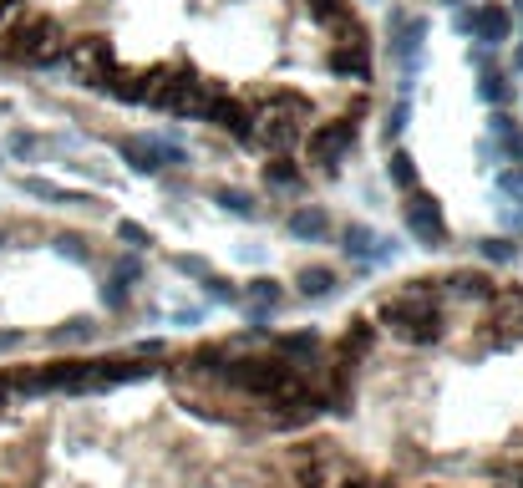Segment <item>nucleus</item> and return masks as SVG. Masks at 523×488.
<instances>
[{
    "label": "nucleus",
    "instance_id": "32",
    "mask_svg": "<svg viewBox=\"0 0 523 488\" xmlns=\"http://www.w3.org/2000/svg\"><path fill=\"white\" fill-rule=\"evenodd\" d=\"M36 148H41V138H36V133H11V142H5V153L21 158V163H26V158H36Z\"/></svg>",
    "mask_w": 523,
    "mask_h": 488
},
{
    "label": "nucleus",
    "instance_id": "18",
    "mask_svg": "<svg viewBox=\"0 0 523 488\" xmlns=\"http://www.w3.org/2000/svg\"><path fill=\"white\" fill-rule=\"evenodd\" d=\"M305 174L290 163V153H270V163H265V189L274 193H300Z\"/></svg>",
    "mask_w": 523,
    "mask_h": 488
},
{
    "label": "nucleus",
    "instance_id": "7",
    "mask_svg": "<svg viewBox=\"0 0 523 488\" xmlns=\"http://www.w3.org/2000/svg\"><path fill=\"white\" fill-rule=\"evenodd\" d=\"M305 148H310V158H316V163H335V158H346L350 148H356V123H350V117H335V123L310 127Z\"/></svg>",
    "mask_w": 523,
    "mask_h": 488
},
{
    "label": "nucleus",
    "instance_id": "16",
    "mask_svg": "<svg viewBox=\"0 0 523 488\" xmlns=\"http://www.w3.org/2000/svg\"><path fill=\"white\" fill-rule=\"evenodd\" d=\"M148 87H153V72H117V66L102 81V92H112L117 102H148Z\"/></svg>",
    "mask_w": 523,
    "mask_h": 488
},
{
    "label": "nucleus",
    "instance_id": "28",
    "mask_svg": "<svg viewBox=\"0 0 523 488\" xmlns=\"http://www.w3.org/2000/svg\"><path fill=\"white\" fill-rule=\"evenodd\" d=\"M214 204L229 209V214H239V219H254V214H259V209H254V199L244 189H219V193H214Z\"/></svg>",
    "mask_w": 523,
    "mask_h": 488
},
{
    "label": "nucleus",
    "instance_id": "42",
    "mask_svg": "<svg viewBox=\"0 0 523 488\" xmlns=\"http://www.w3.org/2000/svg\"><path fill=\"white\" fill-rule=\"evenodd\" d=\"M443 5H458V0H443Z\"/></svg>",
    "mask_w": 523,
    "mask_h": 488
},
{
    "label": "nucleus",
    "instance_id": "30",
    "mask_svg": "<svg viewBox=\"0 0 523 488\" xmlns=\"http://www.w3.org/2000/svg\"><path fill=\"white\" fill-rule=\"evenodd\" d=\"M477 250H483V260H493V265H508V260H519V244H508V239H483V244H477Z\"/></svg>",
    "mask_w": 523,
    "mask_h": 488
},
{
    "label": "nucleus",
    "instance_id": "11",
    "mask_svg": "<svg viewBox=\"0 0 523 488\" xmlns=\"http://www.w3.org/2000/svg\"><path fill=\"white\" fill-rule=\"evenodd\" d=\"M331 72L346 81H371V56H366V41H341V47L331 51Z\"/></svg>",
    "mask_w": 523,
    "mask_h": 488
},
{
    "label": "nucleus",
    "instance_id": "29",
    "mask_svg": "<svg viewBox=\"0 0 523 488\" xmlns=\"http://www.w3.org/2000/svg\"><path fill=\"white\" fill-rule=\"evenodd\" d=\"M51 244H56V254L77 260V265H87V260H92V244H87V235H56Z\"/></svg>",
    "mask_w": 523,
    "mask_h": 488
},
{
    "label": "nucleus",
    "instance_id": "10",
    "mask_svg": "<svg viewBox=\"0 0 523 488\" xmlns=\"http://www.w3.org/2000/svg\"><path fill=\"white\" fill-rule=\"evenodd\" d=\"M422 36H427V21H417V16H392V56H397L401 66H412L417 62V51H422Z\"/></svg>",
    "mask_w": 523,
    "mask_h": 488
},
{
    "label": "nucleus",
    "instance_id": "23",
    "mask_svg": "<svg viewBox=\"0 0 523 488\" xmlns=\"http://www.w3.org/2000/svg\"><path fill=\"white\" fill-rule=\"evenodd\" d=\"M87 341H97V321H87V315H72L66 326L51 331V347H87Z\"/></svg>",
    "mask_w": 523,
    "mask_h": 488
},
{
    "label": "nucleus",
    "instance_id": "35",
    "mask_svg": "<svg viewBox=\"0 0 523 488\" xmlns=\"http://www.w3.org/2000/svg\"><path fill=\"white\" fill-rule=\"evenodd\" d=\"M401 127H407V102H397V107H392V117H386V127H381V138H386V142L401 138Z\"/></svg>",
    "mask_w": 523,
    "mask_h": 488
},
{
    "label": "nucleus",
    "instance_id": "34",
    "mask_svg": "<svg viewBox=\"0 0 523 488\" xmlns=\"http://www.w3.org/2000/svg\"><path fill=\"white\" fill-rule=\"evenodd\" d=\"M204 285H208V295H214V300H229V305H239V285H234V280H224V275H214V270H208Z\"/></svg>",
    "mask_w": 523,
    "mask_h": 488
},
{
    "label": "nucleus",
    "instance_id": "27",
    "mask_svg": "<svg viewBox=\"0 0 523 488\" xmlns=\"http://www.w3.org/2000/svg\"><path fill=\"white\" fill-rule=\"evenodd\" d=\"M229 362V347H219V341H208V347H198L189 356V372H198V377H204V372H219V366Z\"/></svg>",
    "mask_w": 523,
    "mask_h": 488
},
{
    "label": "nucleus",
    "instance_id": "41",
    "mask_svg": "<svg viewBox=\"0 0 523 488\" xmlns=\"http://www.w3.org/2000/svg\"><path fill=\"white\" fill-rule=\"evenodd\" d=\"M513 11H519V16H523V0H513Z\"/></svg>",
    "mask_w": 523,
    "mask_h": 488
},
{
    "label": "nucleus",
    "instance_id": "9",
    "mask_svg": "<svg viewBox=\"0 0 523 488\" xmlns=\"http://www.w3.org/2000/svg\"><path fill=\"white\" fill-rule=\"evenodd\" d=\"M468 31H473V41H483V47H503L508 31H513V16H508L498 0H488V5H477V11H473Z\"/></svg>",
    "mask_w": 523,
    "mask_h": 488
},
{
    "label": "nucleus",
    "instance_id": "39",
    "mask_svg": "<svg viewBox=\"0 0 523 488\" xmlns=\"http://www.w3.org/2000/svg\"><path fill=\"white\" fill-rule=\"evenodd\" d=\"M341 488H371V484H366L361 473H350V478H346V484H341Z\"/></svg>",
    "mask_w": 523,
    "mask_h": 488
},
{
    "label": "nucleus",
    "instance_id": "3",
    "mask_svg": "<svg viewBox=\"0 0 523 488\" xmlns=\"http://www.w3.org/2000/svg\"><path fill=\"white\" fill-rule=\"evenodd\" d=\"M381 326H392V336H401L407 347H432L437 336H443V315H437V305H432V295H397L386 300L376 311Z\"/></svg>",
    "mask_w": 523,
    "mask_h": 488
},
{
    "label": "nucleus",
    "instance_id": "1",
    "mask_svg": "<svg viewBox=\"0 0 523 488\" xmlns=\"http://www.w3.org/2000/svg\"><path fill=\"white\" fill-rule=\"evenodd\" d=\"M62 47H66V26L41 5H26L11 26H0V62L5 66H62Z\"/></svg>",
    "mask_w": 523,
    "mask_h": 488
},
{
    "label": "nucleus",
    "instance_id": "43",
    "mask_svg": "<svg viewBox=\"0 0 523 488\" xmlns=\"http://www.w3.org/2000/svg\"><path fill=\"white\" fill-rule=\"evenodd\" d=\"M0 117H5V102H0Z\"/></svg>",
    "mask_w": 523,
    "mask_h": 488
},
{
    "label": "nucleus",
    "instance_id": "33",
    "mask_svg": "<svg viewBox=\"0 0 523 488\" xmlns=\"http://www.w3.org/2000/svg\"><path fill=\"white\" fill-rule=\"evenodd\" d=\"M102 305H107V311H127V280L122 275H112V280L102 285Z\"/></svg>",
    "mask_w": 523,
    "mask_h": 488
},
{
    "label": "nucleus",
    "instance_id": "14",
    "mask_svg": "<svg viewBox=\"0 0 523 488\" xmlns=\"http://www.w3.org/2000/svg\"><path fill=\"white\" fill-rule=\"evenodd\" d=\"M254 123H259V133H254V138L265 142L270 153H290V148L300 142V123H285V117H270V112H259Z\"/></svg>",
    "mask_w": 523,
    "mask_h": 488
},
{
    "label": "nucleus",
    "instance_id": "8",
    "mask_svg": "<svg viewBox=\"0 0 523 488\" xmlns=\"http://www.w3.org/2000/svg\"><path fill=\"white\" fill-rule=\"evenodd\" d=\"M204 117H208L214 127H224L229 138H239V142H249V138H254V112L244 107V102H234V97H224V92L208 102Z\"/></svg>",
    "mask_w": 523,
    "mask_h": 488
},
{
    "label": "nucleus",
    "instance_id": "25",
    "mask_svg": "<svg viewBox=\"0 0 523 488\" xmlns=\"http://www.w3.org/2000/svg\"><path fill=\"white\" fill-rule=\"evenodd\" d=\"M477 97H483L488 107H503V102H513V81L498 77V72H483V81H477Z\"/></svg>",
    "mask_w": 523,
    "mask_h": 488
},
{
    "label": "nucleus",
    "instance_id": "15",
    "mask_svg": "<svg viewBox=\"0 0 523 488\" xmlns=\"http://www.w3.org/2000/svg\"><path fill=\"white\" fill-rule=\"evenodd\" d=\"M259 112H270V117H285V123H310V97H300V92H290V87H280V92H270L265 102H259Z\"/></svg>",
    "mask_w": 523,
    "mask_h": 488
},
{
    "label": "nucleus",
    "instance_id": "26",
    "mask_svg": "<svg viewBox=\"0 0 523 488\" xmlns=\"http://www.w3.org/2000/svg\"><path fill=\"white\" fill-rule=\"evenodd\" d=\"M386 174H392V184H397L401 193H412L417 189V163H412V153H392V163H386Z\"/></svg>",
    "mask_w": 523,
    "mask_h": 488
},
{
    "label": "nucleus",
    "instance_id": "38",
    "mask_svg": "<svg viewBox=\"0 0 523 488\" xmlns=\"http://www.w3.org/2000/svg\"><path fill=\"white\" fill-rule=\"evenodd\" d=\"M488 123H493V133H498V138H508V133H513V117H508V112H493Z\"/></svg>",
    "mask_w": 523,
    "mask_h": 488
},
{
    "label": "nucleus",
    "instance_id": "19",
    "mask_svg": "<svg viewBox=\"0 0 523 488\" xmlns=\"http://www.w3.org/2000/svg\"><path fill=\"white\" fill-rule=\"evenodd\" d=\"M371 347H376V326L371 321H350L346 341H341V366H356L371 356Z\"/></svg>",
    "mask_w": 523,
    "mask_h": 488
},
{
    "label": "nucleus",
    "instance_id": "5",
    "mask_svg": "<svg viewBox=\"0 0 523 488\" xmlns=\"http://www.w3.org/2000/svg\"><path fill=\"white\" fill-rule=\"evenodd\" d=\"M117 153H122V163L132 168V174H158V168H168V163H189L183 148H173V142H163V138H122Z\"/></svg>",
    "mask_w": 523,
    "mask_h": 488
},
{
    "label": "nucleus",
    "instance_id": "4",
    "mask_svg": "<svg viewBox=\"0 0 523 488\" xmlns=\"http://www.w3.org/2000/svg\"><path fill=\"white\" fill-rule=\"evenodd\" d=\"M62 66L81 81V87H102V81H107V72L117 66V56H112V41H107V36H66Z\"/></svg>",
    "mask_w": 523,
    "mask_h": 488
},
{
    "label": "nucleus",
    "instance_id": "22",
    "mask_svg": "<svg viewBox=\"0 0 523 488\" xmlns=\"http://www.w3.org/2000/svg\"><path fill=\"white\" fill-rule=\"evenodd\" d=\"M295 285H300L305 300H325L335 290V270L331 265H305L300 275H295Z\"/></svg>",
    "mask_w": 523,
    "mask_h": 488
},
{
    "label": "nucleus",
    "instance_id": "36",
    "mask_svg": "<svg viewBox=\"0 0 523 488\" xmlns=\"http://www.w3.org/2000/svg\"><path fill=\"white\" fill-rule=\"evenodd\" d=\"M173 270H183V275H198V280L208 275V265L198 260V254H173Z\"/></svg>",
    "mask_w": 523,
    "mask_h": 488
},
{
    "label": "nucleus",
    "instance_id": "17",
    "mask_svg": "<svg viewBox=\"0 0 523 488\" xmlns=\"http://www.w3.org/2000/svg\"><path fill=\"white\" fill-rule=\"evenodd\" d=\"M239 300H244V311H265V315H274V311H280V300H285V290H280V280L259 275V280H249L244 290H239Z\"/></svg>",
    "mask_w": 523,
    "mask_h": 488
},
{
    "label": "nucleus",
    "instance_id": "21",
    "mask_svg": "<svg viewBox=\"0 0 523 488\" xmlns=\"http://www.w3.org/2000/svg\"><path fill=\"white\" fill-rule=\"evenodd\" d=\"M290 235L295 239H325L331 235V214H325V209H295V214H290V224H285Z\"/></svg>",
    "mask_w": 523,
    "mask_h": 488
},
{
    "label": "nucleus",
    "instance_id": "12",
    "mask_svg": "<svg viewBox=\"0 0 523 488\" xmlns=\"http://www.w3.org/2000/svg\"><path fill=\"white\" fill-rule=\"evenodd\" d=\"M21 193L46 199V204H77V209H92L97 204L92 193H72V189H62V184H51V178H41V174H21Z\"/></svg>",
    "mask_w": 523,
    "mask_h": 488
},
{
    "label": "nucleus",
    "instance_id": "40",
    "mask_svg": "<svg viewBox=\"0 0 523 488\" xmlns=\"http://www.w3.org/2000/svg\"><path fill=\"white\" fill-rule=\"evenodd\" d=\"M508 224H519V229H523V209H519V214H508Z\"/></svg>",
    "mask_w": 523,
    "mask_h": 488
},
{
    "label": "nucleus",
    "instance_id": "31",
    "mask_svg": "<svg viewBox=\"0 0 523 488\" xmlns=\"http://www.w3.org/2000/svg\"><path fill=\"white\" fill-rule=\"evenodd\" d=\"M117 239H122V244H132V250H148V244H153V235H148L138 219H117Z\"/></svg>",
    "mask_w": 523,
    "mask_h": 488
},
{
    "label": "nucleus",
    "instance_id": "24",
    "mask_svg": "<svg viewBox=\"0 0 523 488\" xmlns=\"http://www.w3.org/2000/svg\"><path fill=\"white\" fill-rule=\"evenodd\" d=\"M274 351H280V356H316V351H320V336H316V331L274 336Z\"/></svg>",
    "mask_w": 523,
    "mask_h": 488
},
{
    "label": "nucleus",
    "instance_id": "20",
    "mask_svg": "<svg viewBox=\"0 0 523 488\" xmlns=\"http://www.w3.org/2000/svg\"><path fill=\"white\" fill-rule=\"evenodd\" d=\"M447 290L458 300H493L498 295V285H493L483 270H458V275H447Z\"/></svg>",
    "mask_w": 523,
    "mask_h": 488
},
{
    "label": "nucleus",
    "instance_id": "2",
    "mask_svg": "<svg viewBox=\"0 0 523 488\" xmlns=\"http://www.w3.org/2000/svg\"><path fill=\"white\" fill-rule=\"evenodd\" d=\"M224 387H234V392H249L259 397V402H274V397H285L300 387V377H295V366L274 351V356H229V362L219 366Z\"/></svg>",
    "mask_w": 523,
    "mask_h": 488
},
{
    "label": "nucleus",
    "instance_id": "13",
    "mask_svg": "<svg viewBox=\"0 0 523 488\" xmlns=\"http://www.w3.org/2000/svg\"><path fill=\"white\" fill-rule=\"evenodd\" d=\"M341 250H346L350 260H386V254H397V244H381V239L371 235V224H346Z\"/></svg>",
    "mask_w": 523,
    "mask_h": 488
},
{
    "label": "nucleus",
    "instance_id": "6",
    "mask_svg": "<svg viewBox=\"0 0 523 488\" xmlns=\"http://www.w3.org/2000/svg\"><path fill=\"white\" fill-rule=\"evenodd\" d=\"M407 229H412L422 244H447V219H443V204L432 199V193H422V189H412L407 193Z\"/></svg>",
    "mask_w": 523,
    "mask_h": 488
},
{
    "label": "nucleus",
    "instance_id": "37",
    "mask_svg": "<svg viewBox=\"0 0 523 488\" xmlns=\"http://www.w3.org/2000/svg\"><path fill=\"white\" fill-rule=\"evenodd\" d=\"M112 275H122V280L132 285L138 275H143V265H138V260H117V270H112Z\"/></svg>",
    "mask_w": 523,
    "mask_h": 488
}]
</instances>
